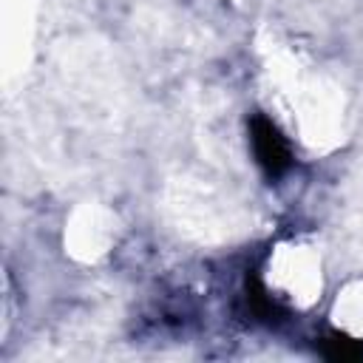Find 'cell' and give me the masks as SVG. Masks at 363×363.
I'll use <instances>...</instances> for the list:
<instances>
[{"label": "cell", "instance_id": "obj_2", "mask_svg": "<svg viewBox=\"0 0 363 363\" xmlns=\"http://www.w3.org/2000/svg\"><path fill=\"white\" fill-rule=\"evenodd\" d=\"M323 357L337 360V363L363 360V343L360 340H352L346 335H329V337H323Z\"/></svg>", "mask_w": 363, "mask_h": 363}, {"label": "cell", "instance_id": "obj_1", "mask_svg": "<svg viewBox=\"0 0 363 363\" xmlns=\"http://www.w3.org/2000/svg\"><path fill=\"white\" fill-rule=\"evenodd\" d=\"M250 142H252L255 162L261 164V170L269 179H281L284 173H289V167H292L289 142L284 139V133L278 130V125L269 116L255 113L250 119Z\"/></svg>", "mask_w": 363, "mask_h": 363}, {"label": "cell", "instance_id": "obj_3", "mask_svg": "<svg viewBox=\"0 0 363 363\" xmlns=\"http://www.w3.org/2000/svg\"><path fill=\"white\" fill-rule=\"evenodd\" d=\"M247 303H250L252 315L261 318V320H272V318L278 315L275 301L267 295V289H264V284H261V278H258L255 272L247 275Z\"/></svg>", "mask_w": 363, "mask_h": 363}]
</instances>
